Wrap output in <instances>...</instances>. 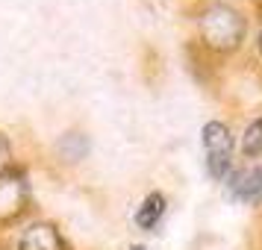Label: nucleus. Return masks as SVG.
<instances>
[{
	"mask_svg": "<svg viewBox=\"0 0 262 250\" xmlns=\"http://www.w3.org/2000/svg\"><path fill=\"white\" fill-rule=\"evenodd\" d=\"M165 212H168V197H165V194H162V191H147V194L142 197V203L136 206L133 221H136L139 230L150 233V230L159 226V221L165 218Z\"/></svg>",
	"mask_w": 262,
	"mask_h": 250,
	"instance_id": "0eeeda50",
	"label": "nucleus"
},
{
	"mask_svg": "<svg viewBox=\"0 0 262 250\" xmlns=\"http://www.w3.org/2000/svg\"><path fill=\"white\" fill-rule=\"evenodd\" d=\"M12 233V250H74L53 218H27Z\"/></svg>",
	"mask_w": 262,
	"mask_h": 250,
	"instance_id": "7ed1b4c3",
	"label": "nucleus"
},
{
	"mask_svg": "<svg viewBox=\"0 0 262 250\" xmlns=\"http://www.w3.org/2000/svg\"><path fill=\"white\" fill-rule=\"evenodd\" d=\"M18 162V156H15V144H12V135L6 130H0V174L6 171V168Z\"/></svg>",
	"mask_w": 262,
	"mask_h": 250,
	"instance_id": "1a4fd4ad",
	"label": "nucleus"
},
{
	"mask_svg": "<svg viewBox=\"0 0 262 250\" xmlns=\"http://www.w3.org/2000/svg\"><path fill=\"white\" fill-rule=\"evenodd\" d=\"M33 212V177L30 165L18 159L0 174V233H12Z\"/></svg>",
	"mask_w": 262,
	"mask_h": 250,
	"instance_id": "f03ea898",
	"label": "nucleus"
},
{
	"mask_svg": "<svg viewBox=\"0 0 262 250\" xmlns=\"http://www.w3.org/2000/svg\"><path fill=\"white\" fill-rule=\"evenodd\" d=\"M224 186L233 200L256 206V203H262V165L233 168L230 177L224 179Z\"/></svg>",
	"mask_w": 262,
	"mask_h": 250,
	"instance_id": "20e7f679",
	"label": "nucleus"
},
{
	"mask_svg": "<svg viewBox=\"0 0 262 250\" xmlns=\"http://www.w3.org/2000/svg\"><path fill=\"white\" fill-rule=\"evenodd\" d=\"M201 142L206 150V159H233V130L224 121H206L201 130Z\"/></svg>",
	"mask_w": 262,
	"mask_h": 250,
	"instance_id": "39448f33",
	"label": "nucleus"
},
{
	"mask_svg": "<svg viewBox=\"0 0 262 250\" xmlns=\"http://www.w3.org/2000/svg\"><path fill=\"white\" fill-rule=\"evenodd\" d=\"M259 53H262V30H259Z\"/></svg>",
	"mask_w": 262,
	"mask_h": 250,
	"instance_id": "9b49d317",
	"label": "nucleus"
},
{
	"mask_svg": "<svg viewBox=\"0 0 262 250\" xmlns=\"http://www.w3.org/2000/svg\"><path fill=\"white\" fill-rule=\"evenodd\" d=\"M127 250H147V247H144V244H130Z\"/></svg>",
	"mask_w": 262,
	"mask_h": 250,
	"instance_id": "9d476101",
	"label": "nucleus"
},
{
	"mask_svg": "<svg viewBox=\"0 0 262 250\" xmlns=\"http://www.w3.org/2000/svg\"><path fill=\"white\" fill-rule=\"evenodd\" d=\"M92 150V139L83 130H65L53 142V159L62 165H80Z\"/></svg>",
	"mask_w": 262,
	"mask_h": 250,
	"instance_id": "423d86ee",
	"label": "nucleus"
},
{
	"mask_svg": "<svg viewBox=\"0 0 262 250\" xmlns=\"http://www.w3.org/2000/svg\"><path fill=\"white\" fill-rule=\"evenodd\" d=\"M242 153L250 156V159L262 153V115L253 118L248 127H245V135H242Z\"/></svg>",
	"mask_w": 262,
	"mask_h": 250,
	"instance_id": "6e6552de",
	"label": "nucleus"
},
{
	"mask_svg": "<svg viewBox=\"0 0 262 250\" xmlns=\"http://www.w3.org/2000/svg\"><path fill=\"white\" fill-rule=\"evenodd\" d=\"M198 38L206 50L212 53H233L242 48L245 33H248V21L236 6H230L224 0H206L198 9Z\"/></svg>",
	"mask_w": 262,
	"mask_h": 250,
	"instance_id": "f257e3e1",
	"label": "nucleus"
}]
</instances>
